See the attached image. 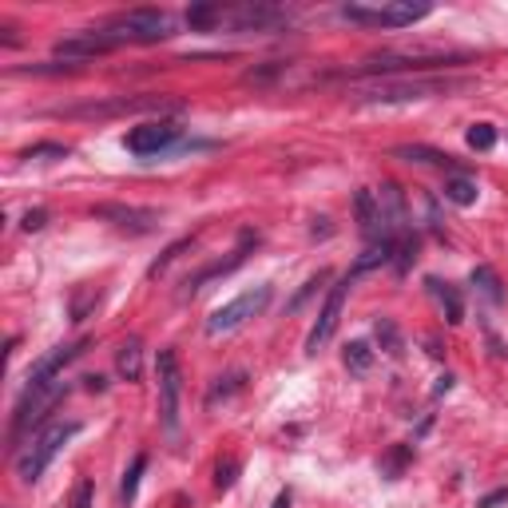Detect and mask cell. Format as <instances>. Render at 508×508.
Returning <instances> with one entry per match:
<instances>
[{"mask_svg":"<svg viewBox=\"0 0 508 508\" xmlns=\"http://www.w3.org/2000/svg\"><path fill=\"white\" fill-rule=\"evenodd\" d=\"M409 461H413V449H409V445H393L389 453L381 457L378 469H381V477H385V481H397L401 473H405V465H409Z\"/></svg>","mask_w":508,"mask_h":508,"instance_id":"cell-24","label":"cell"},{"mask_svg":"<svg viewBox=\"0 0 508 508\" xmlns=\"http://www.w3.org/2000/svg\"><path fill=\"white\" fill-rule=\"evenodd\" d=\"M155 373H159V421L167 433H175L179 429V393H183V373H179L175 350H159Z\"/></svg>","mask_w":508,"mask_h":508,"instance_id":"cell-8","label":"cell"},{"mask_svg":"<svg viewBox=\"0 0 508 508\" xmlns=\"http://www.w3.org/2000/svg\"><path fill=\"white\" fill-rule=\"evenodd\" d=\"M92 346V338H80V342H68V346H56L48 358H40L36 366L28 370V385H40V381H56L64 373V366H72L84 350Z\"/></svg>","mask_w":508,"mask_h":508,"instance_id":"cell-15","label":"cell"},{"mask_svg":"<svg viewBox=\"0 0 508 508\" xmlns=\"http://www.w3.org/2000/svg\"><path fill=\"white\" fill-rule=\"evenodd\" d=\"M68 508H92V481L80 477L76 489H72V504Z\"/></svg>","mask_w":508,"mask_h":508,"instance_id":"cell-34","label":"cell"},{"mask_svg":"<svg viewBox=\"0 0 508 508\" xmlns=\"http://www.w3.org/2000/svg\"><path fill=\"white\" fill-rule=\"evenodd\" d=\"M116 370L124 381H139L143 378V350H139V338H127L116 354Z\"/></svg>","mask_w":508,"mask_h":508,"instance_id":"cell-18","label":"cell"},{"mask_svg":"<svg viewBox=\"0 0 508 508\" xmlns=\"http://www.w3.org/2000/svg\"><path fill=\"white\" fill-rule=\"evenodd\" d=\"M239 469H242V465L235 461V457L219 461V465H215V489H231L235 481H239Z\"/></svg>","mask_w":508,"mask_h":508,"instance_id":"cell-33","label":"cell"},{"mask_svg":"<svg viewBox=\"0 0 508 508\" xmlns=\"http://www.w3.org/2000/svg\"><path fill=\"white\" fill-rule=\"evenodd\" d=\"M88 381V389H92V393H104V389H108V381H104V378H84Z\"/></svg>","mask_w":508,"mask_h":508,"instance_id":"cell-38","label":"cell"},{"mask_svg":"<svg viewBox=\"0 0 508 508\" xmlns=\"http://www.w3.org/2000/svg\"><path fill=\"white\" fill-rule=\"evenodd\" d=\"M473 286H477L493 306H501V302H504V286H501V278H496L493 266H477V270H473Z\"/></svg>","mask_w":508,"mask_h":508,"instance_id":"cell-22","label":"cell"},{"mask_svg":"<svg viewBox=\"0 0 508 508\" xmlns=\"http://www.w3.org/2000/svg\"><path fill=\"white\" fill-rule=\"evenodd\" d=\"M350 286H354L350 270L330 286V294H326V306L318 310V322H314V330H310V338H306V354H318V350H322L326 342L334 338V330H338V318H342V306H346Z\"/></svg>","mask_w":508,"mask_h":508,"instance_id":"cell-11","label":"cell"},{"mask_svg":"<svg viewBox=\"0 0 508 508\" xmlns=\"http://www.w3.org/2000/svg\"><path fill=\"white\" fill-rule=\"evenodd\" d=\"M44 223H48V211L44 207H36V211H28V215H24V223H20V231H44Z\"/></svg>","mask_w":508,"mask_h":508,"instance_id":"cell-35","label":"cell"},{"mask_svg":"<svg viewBox=\"0 0 508 508\" xmlns=\"http://www.w3.org/2000/svg\"><path fill=\"white\" fill-rule=\"evenodd\" d=\"M96 306H100V290H96V286H76V294H72V306H68L72 322H84Z\"/></svg>","mask_w":508,"mask_h":508,"instance_id":"cell-25","label":"cell"},{"mask_svg":"<svg viewBox=\"0 0 508 508\" xmlns=\"http://www.w3.org/2000/svg\"><path fill=\"white\" fill-rule=\"evenodd\" d=\"M179 135H183V124H179V119H147V124L127 131L124 143H127L131 155L147 159V155H159V151H167L171 143H179Z\"/></svg>","mask_w":508,"mask_h":508,"instance_id":"cell-10","label":"cell"},{"mask_svg":"<svg viewBox=\"0 0 508 508\" xmlns=\"http://www.w3.org/2000/svg\"><path fill=\"white\" fill-rule=\"evenodd\" d=\"M104 32L116 44H159V40L171 36V16L159 12V8H127V12L112 16Z\"/></svg>","mask_w":508,"mask_h":508,"instance_id":"cell-4","label":"cell"},{"mask_svg":"<svg viewBox=\"0 0 508 508\" xmlns=\"http://www.w3.org/2000/svg\"><path fill=\"white\" fill-rule=\"evenodd\" d=\"M96 219H104V223L119 227V231H135V235H147L159 227V211L151 207H127V203H100V207H92Z\"/></svg>","mask_w":508,"mask_h":508,"instance_id":"cell-14","label":"cell"},{"mask_svg":"<svg viewBox=\"0 0 508 508\" xmlns=\"http://www.w3.org/2000/svg\"><path fill=\"white\" fill-rule=\"evenodd\" d=\"M127 112H179V104L167 100V96H135V100L119 96V100H112V104H80V108H56V116H64V119H112V116H127Z\"/></svg>","mask_w":508,"mask_h":508,"instance_id":"cell-6","label":"cell"},{"mask_svg":"<svg viewBox=\"0 0 508 508\" xmlns=\"http://www.w3.org/2000/svg\"><path fill=\"white\" fill-rule=\"evenodd\" d=\"M445 199L457 203V207H473V203H477V183H473L469 175L445 179Z\"/></svg>","mask_w":508,"mask_h":508,"instance_id":"cell-21","label":"cell"},{"mask_svg":"<svg viewBox=\"0 0 508 508\" xmlns=\"http://www.w3.org/2000/svg\"><path fill=\"white\" fill-rule=\"evenodd\" d=\"M64 397H68V381H64V378L40 381V385H24L20 401H16V409H12V425H8V445L20 449V441L28 437L32 429H40V425L48 421V413H52Z\"/></svg>","mask_w":508,"mask_h":508,"instance_id":"cell-1","label":"cell"},{"mask_svg":"<svg viewBox=\"0 0 508 508\" xmlns=\"http://www.w3.org/2000/svg\"><path fill=\"white\" fill-rule=\"evenodd\" d=\"M330 278H334L330 270H318V274H310V278H306V286H302V290L294 294V298H290V306H286V310H298L302 302H306V298H314V294L322 290V282H330Z\"/></svg>","mask_w":508,"mask_h":508,"instance_id":"cell-31","label":"cell"},{"mask_svg":"<svg viewBox=\"0 0 508 508\" xmlns=\"http://www.w3.org/2000/svg\"><path fill=\"white\" fill-rule=\"evenodd\" d=\"M254 247H258V235H254V231H242V235H239V247L231 250V258L207 262V266H203V270H195V274H187V278H183V290H179V302H187V298H191V294H199L203 286H207V282H215V278L235 274V270H239L242 262L250 258V250H254Z\"/></svg>","mask_w":508,"mask_h":508,"instance_id":"cell-9","label":"cell"},{"mask_svg":"<svg viewBox=\"0 0 508 508\" xmlns=\"http://www.w3.org/2000/svg\"><path fill=\"white\" fill-rule=\"evenodd\" d=\"M508 501V489H496V493H489V496H481L477 508H496V504H504Z\"/></svg>","mask_w":508,"mask_h":508,"instance_id":"cell-36","label":"cell"},{"mask_svg":"<svg viewBox=\"0 0 508 508\" xmlns=\"http://www.w3.org/2000/svg\"><path fill=\"white\" fill-rule=\"evenodd\" d=\"M48 155H52V159H68L72 151L64 143H32L20 151V159H48Z\"/></svg>","mask_w":508,"mask_h":508,"instance_id":"cell-32","label":"cell"},{"mask_svg":"<svg viewBox=\"0 0 508 508\" xmlns=\"http://www.w3.org/2000/svg\"><path fill=\"white\" fill-rule=\"evenodd\" d=\"M80 429H84L80 421H52V425H44V429L28 441V449L16 453V477H20L24 485H36V481L44 477L48 465L56 461V453H60V449L68 445Z\"/></svg>","mask_w":508,"mask_h":508,"instance_id":"cell-2","label":"cell"},{"mask_svg":"<svg viewBox=\"0 0 508 508\" xmlns=\"http://www.w3.org/2000/svg\"><path fill=\"white\" fill-rule=\"evenodd\" d=\"M191 247H195V235H187V239L171 242V247H167V250H163V254H159V258H155V262H151V266H147V278H159V274H163V270H167V266H171V262H175V258H179V254H183V250H191Z\"/></svg>","mask_w":508,"mask_h":508,"instance_id":"cell-26","label":"cell"},{"mask_svg":"<svg viewBox=\"0 0 508 508\" xmlns=\"http://www.w3.org/2000/svg\"><path fill=\"white\" fill-rule=\"evenodd\" d=\"M290 501H294V496H290V489H282V493L274 496V504H270V508H290Z\"/></svg>","mask_w":508,"mask_h":508,"instance_id":"cell-37","label":"cell"},{"mask_svg":"<svg viewBox=\"0 0 508 508\" xmlns=\"http://www.w3.org/2000/svg\"><path fill=\"white\" fill-rule=\"evenodd\" d=\"M465 139H469L473 151H493V147H496V127L493 124H473Z\"/></svg>","mask_w":508,"mask_h":508,"instance_id":"cell-29","label":"cell"},{"mask_svg":"<svg viewBox=\"0 0 508 508\" xmlns=\"http://www.w3.org/2000/svg\"><path fill=\"white\" fill-rule=\"evenodd\" d=\"M397 159L409 163H429V167H457V159L449 151H437V147H425V143H405V147H393Z\"/></svg>","mask_w":508,"mask_h":508,"instance_id":"cell-17","label":"cell"},{"mask_svg":"<svg viewBox=\"0 0 508 508\" xmlns=\"http://www.w3.org/2000/svg\"><path fill=\"white\" fill-rule=\"evenodd\" d=\"M465 88V80H425V76H401V80H373L358 88V100L373 104H401V100H429V96H449Z\"/></svg>","mask_w":508,"mask_h":508,"instance_id":"cell-3","label":"cell"},{"mask_svg":"<svg viewBox=\"0 0 508 508\" xmlns=\"http://www.w3.org/2000/svg\"><path fill=\"white\" fill-rule=\"evenodd\" d=\"M266 306H270V286H258V290L239 294V298H235V302H227V306H219L215 314L207 318V334H211V338H219V334H231V330H239V326H247L250 318H258Z\"/></svg>","mask_w":508,"mask_h":508,"instance_id":"cell-7","label":"cell"},{"mask_svg":"<svg viewBox=\"0 0 508 508\" xmlns=\"http://www.w3.org/2000/svg\"><path fill=\"white\" fill-rule=\"evenodd\" d=\"M373 330H378V342H381L385 354L397 358V354H401V334H397V326H393L389 318H378V326H373Z\"/></svg>","mask_w":508,"mask_h":508,"instance_id":"cell-30","label":"cell"},{"mask_svg":"<svg viewBox=\"0 0 508 508\" xmlns=\"http://www.w3.org/2000/svg\"><path fill=\"white\" fill-rule=\"evenodd\" d=\"M429 294L441 302V310H445V322L449 326H461L465 322V302H461V294H457V286H449V282H441V278H429Z\"/></svg>","mask_w":508,"mask_h":508,"instance_id":"cell-16","label":"cell"},{"mask_svg":"<svg viewBox=\"0 0 508 508\" xmlns=\"http://www.w3.org/2000/svg\"><path fill=\"white\" fill-rule=\"evenodd\" d=\"M417 247H421V239H417L413 231H405L397 239V247H393V270H397V274H409V266L417 262Z\"/></svg>","mask_w":508,"mask_h":508,"instance_id":"cell-23","label":"cell"},{"mask_svg":"<svg viewBox=\"0 0 508 508\" xmlns=\"http://www.w3.org/2000/svg\"><path fill=\"white\" fill-rule=\"evenodd\" d=\"M242 385H247V373H231V378H219L215 385H211V393H207V405L215 409L219 401H227L231 393H239Z\"/></svg>","mask_w":508,"mask_h":508,"instance_id":"cell-27","label":"cell"},{"mask_svg":"<svg viewBox=\"0 0 508 508\" xmlns=\"http://www.w3.org/2000/svg\"><path fill=\"white\" fill-rule=\"evenodd\" d=\"M116 40L108 36L104 28H92V32H76V36H64L56 40V56L68 64H80V60H96V56H108L116 52Z\"/></svg>","mask_w":508,"mask_h":508,"instance_id":"cell-13","label":"cell"},{"mask_svg":"<svg viewBox=\"0 0 508 508\" xmlns=\"http://www.w3.org/2000/svg\"><path fill=\"white\" fill-rule=\"evenodd\" d=\"M433 12V4H413V0H389V4H346L342 16L350 24H362V28H409V24L425 20Z\"/></svg>","mask_w":508,"mask_h":508,"instance_id":"cell-5","label":"cell"},{"mask_svg":"<svg viewBox=\"0 0 508 508\" xmlns=\"http://www.w3.org/2000/svg\"><path fill=\"white\" fill-rule=\"evenodd\" d=\"M147 469V453H135V461H131V469L124 473V489H119V496H124V504H135V489H139V477H143Z\"/></svg>","mask_w":508,"mask_h":508,"instance_id":"cell-28","label":"cell"},{"mask_svg":"<svg viewBox=\"0 0 508 508\" xmlns=\"http://www.w3.org/2000/svg\"><path fill=\"white\" fill-rule=\"evenodd\" d=\"M449 389H453V378H449V373H445V378L437 381V389H433V393H437V397H441V393H449Z\"/></svg>","mask_w":508,"mask_h":508,"instance_id":"cell-39","label":"cell"},{"mask_svg":"<svg viewBox=\"0 0 508 508\" xmlns=\"http://www.w3.org/2000/svg\"><path fill=\"white\" fill-rule=\"evenodd\" d=\"M290 12L278 4H262V0H247V4H223V24H231L235 32H262L274 28V24H286Z\"/></svg>","mask_w":508,"mask_h":508,"instance_id":"cell-12","label":"cell"},{"mask_svg":"<svg viewBox=\"0 0 508 508\" xmlns=\"http://www.w3.org/2000/svg\"><path fill=\"white\" fill-rule=\"evenodd\" d=\"M187 24H191L195 32L223 28V4H191L187 8Z\"/></svg>","mask_w":508,"mask_h":508,"instance_id":"cell-20","label":"cell"},{"mask_svg":"<svg viewBox=\"0 0 508 508\" xmlns=\"http://www.w3.org/2000/svg\"><path fill=\"white\" fill-rule=\"evenodd\" d=\"M342 362H346V370L354 373V378H366V373L373 370V346L370 342H350L346 350H342Z\"/></svg>","mask_w":508,"mask_h":508,"instance_id":"cell-19","label":"cell"}]
</instances>
